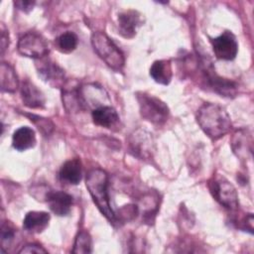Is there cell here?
<instances>
[{
  "mask_svg": "<svg viewBox=\"0 0 254 254\" xmlns=\"http://www.w3.org/2000/svg\"><path fill=\"white\" fill-rule=\"evenodd\" d=\"M196 120L201 130L211 139L217 140L231 129V120L226 110L215 103H204L197 110Z\"/></svg>",
  "mask_w": 254,
  "mask_h": 254,
  "instance_id": "1",
  "label": "cell"
},
{
  "mask_svg": "<svg viewBox=\"0 0 254 254\" xmlns=\"http://www.w3.org/2000/svg\"><path fill=\"white\" fill-rule=\"evenodd\" d=\"M85 185L94 203L99 211L110 221L116 223L115 213L110 206L108 195V175L102 169L96 168L90 170L85 178Z\"/></svg>",
  "mask_w": 254,
  "mask_h": 254,
  "instance_id": "2",
  "label": "cell"
},
{
  "mask_svg": "<svg viewBox=\"0 0 254 254\" xmlns=\"http://www.w3.org/2000/svg\"><path fill=\"white\" fill-rule=\"evenodd\" d=\"M91 45L97 56L112 69L123 68L125 59L123 53L104 32H94L91 35Z\"/></svg>",
  "mask_w": 254,
  "mask_h": 254,
  "instance_id": "3",
  "label": "cell"
},
{
  "mask_svg": "<svg viewBox=\"0 0 254 254\" xmlns=\"http://www.w3.org/2000/svg\"><path fill=\"white\" fill-rule=\"evenodd\" d=\"M136 98L143 119L156 126H162L167 122L170 110L164 101L154 95L141 91L136 93Z\"/></svg>",
  "mask_w": 254,
  "mask_h": 254,
  "instance_id": "4",
  "label": "cell"
},
{
  "mask_svg": "<svg viewBox=\"0 0 254 254\" xmlns=\"http://www.w3.org/2000/svg\"><path fill=\"white\" fill-rule=\"evenodd\" d=\"M199 70L201 72L202 81L205 85L218 93L221 96L232 97L237 93V84L227 78H223L219 76L210 63H208L205 59H201L198 64Z\"/></svg>",
  "mask_w": 254,
  "mask_h": 254,
  "instance_id": "5",
  "label": "cell"
},
{
  "mask_svg": "<svg viewBox=\"0 0 254 254\" xmlns=\"http://www.w3.org/2000/svg\"><path fill=\"white\" fill-rule=\"evenodd\" d=\"M208 189L214 199L227 209L235 210L238 207V195L234 186L224 177L213 175L208 181Z\"/></svg>",
  "mask_w": 254,
  "mask_h": 254,
  "instance_id": "6",
  "label": "cell"
},
{
  "mask_svg": "<svg viewBox=\"0 0 254 254\" xmlns=\"http://www.w3.org/2000/svg\"><path fill=\"white\" fill-rule=\"evenodd\" d=\"M18 52L28 58L39 60L48 56L50 50L46 39L37 32H28L18 42Z\"/></svg>",
  "mask_w": 254,
  "mask_h": 254,
  "instance_id": "7",
  "label": "cell"
},
{
  "mask_svg": "<svg viewBox=\"0 0 254 254\" xmlns=\"http://www.w3.org/2000/svg\"><path fill=\"white\" fill-rule=\"evenodd\" d=\"M128 145L130 153L141 160H149L153 157L155 150L154 140L152 134L144 129L138 128L133 131L130 134Z\"/></svg>",
  "mask_w": 254,
  "mask_h": 254,
  "instance_id": "8",
  "label": "cell"
},
{
  "mask_svg": "<svg viewBox=\"0 0 254 254\" xmlns=\"http://www.w3.org/2000/svg\"><path fill=\"white\" fill-rule=\"evenodd\" d=\"M36 67L39 75L53 87H64V70L57 63L47 57L36 60Z\"/></svg>",
  "mask_w": 254,
  "mask_h": 254,
  "instance_id": "9",
  "label": "cell"
},
{
  "mask_svg": "<svg viewBox=\"0 0 254 254\" xmlns=\"http://www.w3.org/2000/svg\"><path fill=\"white\" fill-rule=\"evenodd\" d=\"M215 57L223 61H232L235 59L238 52V44L235 36L225 31L220 36L210 40Z\"/></svg>",
  "mask_w": 254,
  "mask_h": 254,
  "instance_id": "10",
  "label": "cell"
},
{
  "mask_svg": "<svg viewBox=\"0 0 254 254\" xmlns=\"http://www.w3.org/2000/svg\"><path fill=\"white\" fill-rule=\"evenodd\" d=\"M141 25V15L135 10H126L118 15V32L125 39H132Z\"/></svg>",
  "mask_w": 254,
  "mask_h": 254,
  "instance_id": "11",
  "label": "cell"
},
{
  "mask_svg": "<svg viewBox=\"0 0 254 254\" xmlns=\"http://www.w3.org/2000/svg\"><path fill=\"white\" fill-rule=\"evenodd\" d=\"M20 93L22 101L27 107L36 109L45 106L46 97L44 93L29 79H25L21 83Z\"/></svg>",
  "mask_w": 254,
  "mask_h": 254,
  "instance_id": "12",
  "label": "cell"
},
{
  "mask_svg": "<svg viewBox=\"0 0 254 254\" xmlns=\"http://www.w3.org/2000/svg\"><path fill=\"white\" fill-rule=\"evenodd\" d=\"M46 200L50 209L59 216L66 215L72 205V196L64 191H48L46 194Z\"/></svg>",
  "mask_w": 254,
  "mask_h": 254,
  "instance_id": "13",
  "label": "cell"
},
{
  "mask_svg": "<svg viewBox=\"0 0 254 254\" xmlns=\"http://www.w3.org/2000/svg\"><path fill=\"white\" fill-rule=\"evenodd\" d=\"M233 153L241 160H247L252 154V137L245 129L236 131L231 139Z\"/></svg>",
  "mask_w": 254,
  "mask_h": 254,
  "instance_id": "14",
  "label": "cell"
},
{
  "mask_svg": "<svg viewBox=\"0 0 254 254\" xmlns=\"http://www.w3.org/2000/svg\"><path fill=\"white\" fill-rule=\"evenodd\" d=\"M91 116L93 122L96 125L108 129L115 127L119 122L117 111L111 106L100 105L92 110Z\"/></svg>",
  "mask_w": 254,
  "mask_h": 254,
  "instance_id": "15",
  "label": "cell"
},
{
  "mask_svg": "<svg viewBox=\"0 0 254 254\" xmlns=\"http://www.w3.org/2000/svg\"><path fill=\"white\" fill-rule=\"evenodd\" d=\"M60 180L68 185H77L82 178V167L78 159H70L64 163L59 173Z\"/></svg>",
  "mask_w": 254,
  "mask_h": 254,
  "instance_id": "16",
  "label": "cell"
},
{
  "mask_svg": "<svg viewBox=\"0 0 254 254\" xmlns=\"http://www.w3.org/2000/svg\"><path fill=\"white\" fill-rule=\"evenodd\" d=\"M51 216L45 211H30L23 220V227L33 233H40L49 225Z\"/></svg>",
  "mask_w": 254,
  "mask_h": 254,
  "instance_id": "17",
  "label": "cell"
},
{
  "mask_svg": "<svg viewBox=\"0 0 254 254\" xmlns=\"http://www.w3.org/2000/svg\"><path fill=\"white\" fill-rule=\"evenodd\" d=\"M36 144L35 131L28 127L23 126L17 129L12 137V145L18 151H25L33 148Z\"/></svg>",
  "mask_w": 254,
  "mask_h": 254,
  "instance_id": "18",
  "label": "cell"
},
{
  "mask_svg": "<svg viewBox=\"0 0 254 254\" xmlns=\"http://www.w3.org/2000/svg\"><path fill=\"white\" fill-rule=\"evenodd\" d=\"M172 64L169 60L155 61L150 67L151 77L160 84H169L172 78Z\"/></svg>",
  "mask_w": 254,
  "mask_h": 254,
  "instance_id": "19",
  "label": "cell"
},
{
  "mask_svg": "<svg viewBox=\"0 0 254 254\" xmlns=\"http://www.w3.org/2000/svg\"><path fill=\"white\" fill-rule=\"evenodd\" d=\"M0 78H1V90L4 92L13 93L19 86V80L17 73L13 66L9 64L1 63L0 65Z\"/></svg>",
  "mask_w": 254,
  "mask_h": 254,
  "instance_id": "20",
  "label": "cell"
},
{
  "mask_svg": "<svg viewBox=\"0 0 254 254\" xmlns=\"http://www.w3.org/2000/svg\"><path fill=\"white\" fill-rule=\"evenodd\" d=\"M78 44V38L73 32H65L59 36L56 40V45L62 53H71L75 50Z\"/></svg>",
  "mask_w": 254,
  "mask_h": 254,
  "instance_id": "21",
  "label": "cell"
},
{
  "mask_svg": "<svg viewBox=\"0 0 254 254\" xmlns=\"http://www.w3.org/2000/svg\"><path fill=\"white\" fill-rule=\"evenodd\" d=\"M73 253H90L91 252V237L87 231H80L75 237L73 248L71 250Z\"/></svg>",
  "mask_w": 254,
  "mask_h": 254,
  "instance_id": "22",
  "label": "cell"
},
{
  "mask_svg": "<svg viewBox=\"0 0 254 254\" xmlns=\"http://www.w3.org/2000/svg\"><path fill=\"white\" fill-rule=\"evenodd\" d=\"M26 116H28L30 118V120L36 124V126L38 127V129L44 134V135H49L51 134V132L53 131L54 129V125L53 123L47 119V118H44L42 116H39V115H35V114H25Z\"/></svg>",
  "mask_w": 254,
  "mask_h": 254,
  "instance_id": "23",
  "label": "cell"
},
{
  "mask_svg": "<svg viewBox=\"0 0 254 254\" xmlns=\"http://www.w3.org/2000/svg\"><path fill=\"white\" fill-rule=\"evenodd\" d=\"M16 228L13 226V224L10 223V221H4L1 224V242H2V249H4L14 240L15 234H16Z\"/></svg>",
  "mask_w": 254,
  "mask_h": 254,
  "instance_id": "24",
  "label": "cell"
},
{
  "mask_svg": "<svg viewBox=\"0 0 254 254\" xmlns=\"http://www.w3.org/2000/svg\"><path fill=\"white\" fill-rule=\"evenodd\" d=\"M137 212H138V207L136 205H133V204L124 205L119 210V217L116 218V222L118 221V219H119V221H122V222L129 221L136 217Z\"/></svg>",
  "mask_w": 254,
  "mask_h": 254,
  "instance_id": "25",
  "label": "cell"
},
{
  "mask_svg": "<svg viewBox=\"0 0 254 254\" xmlns=\"http://www.w3.org/2000/svg\"><path fill=\"white\" fill-rule=\"evenodd\" d=\"M19 253H47V250L39 244L30 243L23 246V248L19 251Z\"/></svg>",
  "mask_w": 254,
  "mask_h": 254,
  "instance_id": "26",
  "label": "cell"
},
{
  "mask_svg": "<svg viewBox=\"0 0 254 254\" xmlns=\"http://www.w3.org/2000/svg\"><path fill=\"white\" fill-rule=\"evenodd\" d=\"M8 46H9V34L5 26L2 24L1 25V55L4 54Z\"/></svg>",
  "mask_w": 254,
  "mask_h": 254,
  "instance_id": "27",
  "label": "cell"
},
{
  "mask_svg": "<svg viewBox=\"0 0 254 254\" xmlns=\"http://www.w3.org/2000/svg\"><path fill=\"white\" fill-rule=\"evenodd\" d=\"M14 4L18 9H20L24 12H30L34 7L35 2L34 1H29V0H24V1L19 0V1H15Z\"/></svg>",
  "mask_w": 254,
  "mask_h": 254,
  "instance_id": "28",
  "label": "cell"
}]
</instances>
